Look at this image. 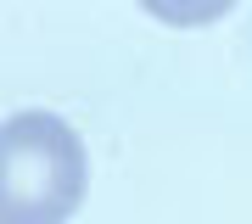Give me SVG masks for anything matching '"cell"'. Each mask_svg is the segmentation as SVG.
I'll use <instances>...</instances> for the list:
<instances>
[{
	"label": "cell",
	"mask_w": 252,
	"mask_h": 224,
	"mask_svg": "<svg viewBox=\"0 0 252 224\" xmlns=\"http://www.w3.org/2000/svg\"><path fill=\"white\" fill-rule=\"evenodd\" d=\"M90 168L73 124L51 112H11L0 124V224H67Z\"/></svg>",
	"instance_id": "6da1fadb"
}]
</instances>
